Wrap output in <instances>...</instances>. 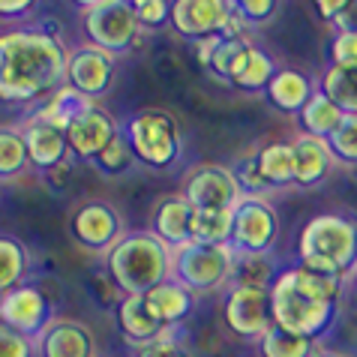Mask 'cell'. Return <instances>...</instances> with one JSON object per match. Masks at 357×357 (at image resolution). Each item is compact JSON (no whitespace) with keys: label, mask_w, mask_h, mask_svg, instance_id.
Segmentation results:
<instances>
[{"label":"cell","mask_w":357,"mask_h":357,"mask_svg":"<svg viewBox=\"0 0 357 357\" xmlns=\"http://www.w3.org/2000/svg\"><path fill=\"white\" fill-rule=\"evenodd\" d=\"M69 48L43 27H9L0 33V99L39 105L66 84Z\"/></svg>","instance_id":"obj_1"},{"label":"cell","mask_w":357,"mask_h":357,"mask_svg":"<svg viewBox=\"0 0 357 357\" xmlns=\"http://www.w3.org/2000/svg\"><path fill=\"white\" fill-rule=\"evenodd\" d=\"M342 291H345L342 276L312 273L301 264L285 267L271 289L273 324L289 333L319 342L336 321Z\"/></svg>","instance_id":"obj_2"},{"label":"cell","mask_w":357,"mask_h":357,"mask_svg":"<svg viewBox=\"0 0 357 357\" xmlns=\"http://www.w3.org/2000/svg\"><path fill=\"white\" fill-rule=\"evenodd\" d=\"M105 259V271L121 294H147L165 280H174V250L151 228L126 231Z\"/></svg>","instance_id":"obj_3"},{"label":"cell","mask_w":357,"mask_h":357,"mask_svg":"<svg viewBox=\"0 0 357 357\" xmlns=\"http://www.w3.org/2000/svg\"><path fill=\"white\" fill-rule=\"evenodd\" d=\"M301 267L349 280L357 267V220L349 213H319L303 225L297 241Z\"/></svg>","instance_id":"obj_4"},{"label":"cell","mask_w":357,"mask_h":357,"mask_svg":"<svg viewBox=\"0 0 357 357\" xmlns=\"http://www.w3.org/2000/svg\"><path fill=\"white\" fill-rule=\"evenodd\" d=\"M126 138L132 144L135 162L153 172H165L181 160L183 138L181 126H177L174 114L162 112V108H142L130 117L126 123Z\"/></svg>","instance_id":"obj_5"},{"label":"cell","mask_w":357,"mask_h":357,"mask_svg":"<svg viewBox=\"0 0 357 357\" xmlns=\"http://www.w3.org/2000/svg\"><path fill=\"white\" fill-rule=\"evenodd\" d=\"M234 246L231 243H195L174 250V280L195 297L213 294L231 282Z\"/></svg>","instance_id":"obj_6"},{"label":"cell","mask_w":357,"mask_h":357,"mask_svg":"<svg viewBox=\"0 0 357 357\" xmlns=\"http://www.w3.org/2000/svg\"><path fill=\"white\" fill-rule=\"evenodd\" d=\"M82 27L87 43L112 54H123L126 48H132L142 33L132 0H99V3L82 9Z\"/></svg>","instance_id":"obj_7"},{"label":"cell","mask_w":357,"mask_h":357,"mask_svg":"<svg viewBox=\"0 0 357 357\" xmlns=\"http://www.w3.org/2000/svg\"><path fill=\"white\" fill-rule=\"evenodd\" d=\"M181 195L195 211H234L243 198L231 165L222 162H198L181 181Z\"/></svg>","instance_id":"obj_8"},{"label":"cell","mask_w":357,"mask_h":357,"mask_svg":"<svg viewBox=\"0 0 357 357\" xmlns=\"http://www.w3.org/2000/svg\"><path fill=\"white\" fill-rule=\"evenodd\" d=\"M69 234L82 250L93 255H108L126 234V222L112 202L91 198L82 202L69 216Z\"/></svg>","instance_id":"obj_9"},{"label":"cell","mask_w":357,"mask_h":357,"mask_svg":"<svg viewBox=\"0 0 357 357\" xmlns=\"http://www.w3.org/2000/svg\"><path fill=\"white\" fill-rule=\"evenodd\" d=\"M280 241V213L261 195H243L234 207V252H273Z\"/></svg>","instance_id":"obj_10"},{"label":"cell","mask_w":357,"mask_h":357,"mask_svg":"<svg viewBox=\"0 0 357 357\" xmlns=\"http://www.w3.org/2000/svg\"><path fill=\"white\" fill-rule=\"evenodd\" d=\"M225 324L237 340L259 342L273 327L271 310V291L264 289H246V285H228L225 303H222Z\"/></svg>","instance_id":"obj_11"},{"label":"cell","mask_w":357,"mask_h":357,"mask_svg":"<svg viewBox=\"0 0 357 357\" xmlns=\"http://www.w3.org/2000/svg\"><path fill=\"white\" fill-rule=\"evenodd\" d=\"M114 78H117V54L105 52V48H99L93 43H84L69 52L66 84L82 96H87L91 102L112 93Z\"/></svg>","instance_id":"obj_12"},{"label":"cell","mask_w":357,"mask_h":357,"mask_svg":"<svg viewBox=\"0 0 357 357\" xmlns=\"http://www.w3.org/2000/svg\"><path fill=\"white\" fill-rule=\"evenodd\" d=\"M54 319V303L33 282H22L0 297V321L18 333L31 336V340H36Z\"/></svg>","instance_id":"obj_13"},{"label":"cell","mask_w":357,"mask_h":357,"mask_svg":"<svg viewBox=\"0 0 357 357\" xmlns=\"http://www.w3.org/2000/svg\"><path fill=\"white\" fill-rule=\"evenodd\" d=\"M228 15H231V0H172V27L192 43L222 36Z\"/></svg>","instance_id":"obj_14"},{"label":"cell","mask_w":357,"mask_h":357,"mask_svg":"<svg viewBox=\"0 0 357 357\" xmlns=\"http://www.w3.org/2000/svg\"><path fill=\"white\" fill-rule=\"evenodd\" d=\"M117 132H121V123L114 121V114L93 102V105H87L84 112L73 121V126L66 130L69 153H73V160L93 162L96 156L112 144V138Z\"/></svg>","instance_id":"obj_15"},{"label":"cell","mask_w":357,"mask_h":357,"mask_svg":"<svg viewBox=\"0 0 357 357\" xmlns=\"http://www.w3.org/2000/svg\"><path fill=\"white\" fill-rule=\"evenodd\" d=\"M36 357H99V342L91 324L78 319H57L36 336Z\"/></svg>","instance_id":"obj_16"},{"label":"cell","mask_w":357,"mask_h":357,"mask_svg":"<svg viewBox=\"0 0 357 357\" xmlns=\"http://www.w3.org/2000/svg\"><path fill=\"white\" fill-rule=\"evenodd\" d=\"M18 126H22L27 156H31V165L36 168V172L48 174L52 168L63 165L66 160H73V153H69V138H66L63 130L39 121L36 114H27Z\"/></svg>","instance_id":"obj_17"},{"label":"cell","mask_w":357,"mask_h":357,"mask_svg":"<svg viewBox=\"0 0 357 357\" xmlns=\"http://www.w3.org/2000/svg\"><path fill=\"white\" fill-rule=\"evenodd\" d=\"M114 321H117V331H121L123 342L132 345V349L151 345L172 331V327H165L153 319V312L144 303V294H123L114 306Z\"/></svg>","instance_id":"obj_18"},{"label":"cell","mask_w":357,"mask_h":357,"mask_svg":"<svg viewBox=\"0 0 357 357\" xmlns=\"http://www.w3.org/2000/svg\"><path fill=\"white\" fill-rule=\"evenodd\" d=\"M192 213H195V207L186 202L181 192L165 195L153 207L151 231L160 237L162 243L172 246V250H181V246L192 241Z\"/></svg>","instance_id":"obj_19"},{"label":"cell","mask_w":357,"mask_h":357,"mask_svg":"<svg viewBox=\"0 0 357 357\" xmlns=\"http://www.w3.org/2000/svg\"><path fill=\"white\" fill-rule=\"evenodd\" d=\"M291 144H294V156H297V186H301V190L321 186L327 177L333 174V168L340 165L331 151V144H327V138H315V135L301 132Z\"/></svg>","instance_id":"obj_20"},{"label":"cell","mask_w":357,"mask_h":357,"mask_svg":"<svg viewBox=\"0 0 357 357\" xmlns=\"http://www.w3.org/2000/svg\"><path fill=\"white\" fill-rule=\"evenodd\" d=\"M147 310L153 312V319L165 327H181L195 310V294L190 289H183L177 280H165L156 289L144 294Z\"/></svg>","instance_id":"obj_21"},{"label":"cell","mask_w":357,"mask_h":357,"mask_svg":"<svg viewBox=\"0 0 357 357\" xmlns=\"http://www.w3.org/2000/svg\"><path fill=\"white\" fill-rule=\"evenodd\" d=\"M319 91L315 82L301 69H291V66H282L280 73L273 75V82L267 84V99H271L273 108H280L285 114H301L303 105L312 99V93Z\"/></svg>","instance_id":"obj_22"},{"label":"cell","mask_w":357,"mask_h":357,"mask_svg":"<svg viewBox=\"0 0 357 357\" xmlns=\"http://www.w3.org/2000/svg\"><path fill=\"white\" fill-rule=\"evenodd\" d=\"M259 160V172L271 190H282V186H297V156L291 142H271L255 151Z\"/></svg>","instance_id":"obj_23"},{"label":"cell","mask_w":357,"mask_h":357,"mask_svg":"<svg viewBox=\"0 0 357 357\" xmlns=\"http://www.w3.org/2000/svg\"><path fill=\"white\" fill-rule=\"evenodd\" d=\"M280 273L282 271H280V264H276L273 252H234L231 282L228 285H246V289L271 291Z\"/></svg>","instance_id":"obj_24"},{"label":"cell","mask_w":357,"mask_h":357,"mask_svg":"<svg viewBox=\"0 0 357 357\" xmlns=\"http://www.w3.org/2000/svg\"><path fill=\"white\" fill-rule=\"evenodd\" d=\"M252 48H255V45H252L246 36H234V39L220 36V43H216L211 61H207L204 69H211V73L220 78V82L234 84L237 78H241V73L246 69V63H250Z\"/></svg>","instance_id":"obj_25"},{"label":"cell","mask_w":357,"mask_h":357,"mask_svg":"<svg viewBox=\"0 0 357 357\" xmlns=\"http://www.w3.org/2000/svg\"><path fill=\"white\" fill-rule=\"evenodd\" d=\"M297 121H301V132L315 135V138H331L345 121V112L319 87L310 102L303 105V112L297 114Z\"/></svg>","instance_id":"obj_26"},{"label":"cell","mask_w":357,"mask_h":357,"mask_svg":"<svg viewBox=\"0 0 357 357\" xmlns=\"http://www.w3.org/2000/svg\"><path fill=\"white\" fill-rule=\"evenodd\" d=\"M33 271V255L31 250L13 234L0 231V297L22 285Z\"/></svg>","instance_id":"obj_27"},{"label":"cell","mask_w":357,"mask_h":357,"mask_svg":"<svg viewBox=\"0 0 357 357\" xmlns=\"http://www.w3.org/2000/svg\"><path fill=\"white\" fill-rule=\"evenodd\" d=\"M87 105H93L87 96H82L78 91H73L69 84H63L57 93H52L48 99H43L36 108H33V114L39 117V121H45V123H52V126H57V130H69L73 126V121L78 114L84 112Z\"/></svg>","instance_id":"obj_28"},{"label":"cell","mask_w":357,"mask_h":357,"mask_svg":"<svg viewBox=\"0 0 357 357\" xmlns=\"http://www.w3.org/2000/svg\"><path fill=\"white\" fill-rule=\"evenodd\" d=\"M321 91L345 114H357V63H331L321 75Z\"/></svg>","instance_id":"obj_29"},{"label":"cell","mask_w":357,"mask_h":357,"mask_svg":"<svg viewBox=\"0 0 357 357\" xmlns=\"http://www.w3.org/2000/svg\"><path fill=\"white\" fill-rule=\"evenodd\" d=\"M31 168L27 144L18 123H0V181H15Z\"/></svg>","instance_id":"obj_30"},{"label":"cell","mask_w":357,"mask_h":357,"mask_svg":"<svg viewBox=\"0 0 357 357\" xmlns=\"http://www.w3.org/2000/svg\"><path fill=\"white\" fill-rule=\"evenodd\" d=\"M321 345L315 340H306V336L289 333L282 327H271L261 340H259V354L261 357H315Z\"/></svg>","instance_id":"obj_31"},{"label":"cell","mask_w":357,"mask_h":357,"mask_svg":"<svg viewBox=\"0 0 357 357\" xmlns=\"http://www.w3.org/2000/svg\"><path fill=\"white\" fill-rule=\"evenodd\" d=\"M234 211H195L192 241L195 243H231Z\"/></svg>","instance_id":"obj_32"},{"label":"cell","mask_w":357,"mask_h":357,"mask_svg":"<svg viewBox=\"0 0 357 357\" xmlns=\"http://www.w3.org/2000/svg\"><path fill=\"white\" fill-rule=\"evenodd\" d=\"M276 73H280L276 61L264 52V48L255 45L252 54H250V63H246L241 78L234 82V87H237V91H243V93H261V91H267V84L273 82Z\"/></svg>","instance_id":"obj_33"},{"label":"cell","mask_w":357,"mask_h":357,"mask_svg":"<svg viewBox=\"0 0 357 357\" xmlns=\"http://www.w3.org/2000/svg\"><path fill=\"white\" fill-rule=\"evenodd\" d=\"M91 165L96 168V172L108 174V177H117V174H126V172H130V168L135 165V153H132V144H130V138H126V132H123V130L117 132V135L112 138V144H108Z\"/></svg>","instance_id":"obj_34"},{"label":"cell","mask_w":357,"mask_h":357,"mask_svg":"<svg viewBox=\"0 0 357 357\" xmlns=\"http://www.w3.org/2000/svg\"><path fill=\"white\" fill-rule=\"evenodd\" d=\"M327 144L340 165H357V114H345V121L327 138Z\"/></svg>","instance_id":"obj_35"},{"label":"cell","mask_w":357,"mask_h":357,"mask_svg":"<svg viewBox=\"0 0 357 357\" xmlns=\"http://www.w3.org/2000/svg\"><path fill=\"white\" fill-rule=\"evenodd\" d=\"M231 168H234V174H237V183H241L243 195H261V198H267V192H271V183L261 177L255 153L243 156V160H237Z\"/></svg>","instance_id":"obj_36"},{"label":"cell","mask_w":357,"mask_h":357,"mask_svg":"<svg viewBox=\"0 0 357 357\" xmlns=\"http://www.w3.org/2000/svg\"><path fill=\"white\" fill-rule=\"evenodd\" d=\"M135 357H192L190 349L183 345V324L181 327H172V331H168L162 340L135 349Z\"/></svg>","instance_id":"obj_37"},{"label":"cell","mask_w":357,"mask_h":357,"mask_svg":"<svg viewBox=\"0 0 357 357\" xmlns=\"http://www.w3.org/2000/svg\"><path fill=\"white\" fill-rule=\"evenodd\" d=\"M135 15L142 31H160V27L172 24V0H138Z\"/></svg>","instance_id":"obj_38"},{"label":"cell","mask_w":357,"mask_h":357,"mask_svg":"<svg viewBox=\"0 0 357 357\" xmlns=\"http://www.w3.org/2000/svg\"><path fill=\"white\" fill-rule=\"evenodd\" d=\"M0 357H36V340L0 321Z\"/></svg>","instance_id":"obj_39"},{"label":"cell","mask_w":357,"mask_h":357,"mask_svg":"<svg viewBox=\"0 0 357 357\" xmlns=\"http://www.w3.org/2000/svg\"><path fill=\"white\" fill-rule=\"evenodd\" d=\"M231 6L246 18L250 27H261L276 15L280 0H231Z\"/></svg>","instance_id":"obj_40"},{"label":"cell","mask_w":357,"mask_h":357,"mask_svg":"<svg viewBox=\"0 0 357 357\" xmlns=\"http://www.w3.org/2000/svg\"><path fill=\"white\" fill-rule=\"evenodd\" d=\"M333 63H357V33L336 31L333 45H331Z\"/></svg>","instance_id":"obj_41"},{"label":"cell","mask_w":357,"mask_h":357,"mask_svg":"<svg viewBox=\"0 0 357 357\" xmlns=\"http://www.w3.org/2000/svg\"><path fill=\"white\" fill-rule=\"evenodd\" d=\"M39 0H0V18H22L33 13Z\"/></svg>","instance_id":"obj_42"},{"label":"cell","mask_w":357,"mask_h":357,"mask_svg":"<svg viewBox=\"0 0 357 357\" xmlns=\"http://www.w3.org/2000/svg\"><path fill=\"white\" fill-rule=\"evenodd\" d=\"M315 3V9H319V15L324 18V22H336V18H340L342 13H345V6L351 3V0H312Z\"/></svg>","instance_id":"obj_43"},{"label":"cell","mask_w":357,"mask_h":357,"mask_svg":"<svg viewBox=\"0 0 357 357\" xmlns=\"http://www.w3.org/2000/svg\"><path fill=\"white\" fill-rule=\"evenodd\" d=\"M336 31H345V33H357V0H351L349 6H345V13L336 18Z\"/></svg>","instance_id":"obj_44"},{"label":"cell","mask_w":357,"mask_h":357,"mask_svg":"<svg viewBox=\"0 0 357 357\" xmlns=\"http://www.w3.org/2000/svg\"><path fill=\"white\" fill-rule=\"evenodd\" d=\"M315 357H351V354L336 351V349H319V354H315Z\"/></svg>","instance_id":"obj_45"},{"label":"cell","mask_w":357,"mask_h":357,"mask_svg":"<svg viewBox=\"0 0 357 357\" xmlns=\"http://www.w3.org/2000/svg\"><path fill=\"white\" fill-rule=\"evenodd\" d=\"M73 3H75L78 9H87V6H93V3H99V0H73Z\"/></svg>","instance_id":"obj_46"},{"label":"cell","mask_w":357,"mask_h":357,"mask_svg":"<svg viewBox=\"0 0 357 357\" xmlns=\"http://www.w3.org/2000/svg\"><path fill=\"white\" fill-rule=\"evenodd\" d=\"M349 280H351V289H354V291H357V267H354V273H351V276H349Z\"/></svg>","instance_id":"obj_47"},{"label":"cell","mask_w":357,"mask_h":357,"mask_svg":"<svg viewBox=\"0 0 357 357\" xmlns=\"http://www.w3.org/2000/svg\"><path fill=\"white\" fill-rule=\"evenodd\" d=\"M132 3H138V0H132Z\"/></svg>","instance_id":"obj_48"}]
</instances>
